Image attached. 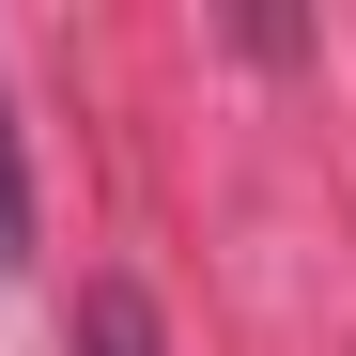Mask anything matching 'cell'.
<instances>
[{
  "mask_svg": "<svg viewBox=\"0 0 356 356\" xmlns=\"http://www.w3.org/2000/svg\"><path fill=\"white\" fill-rule=\"evenodd\" d=\"M78 356H170L155 294H140V279H93V294H78Z\"/></svg>",
  "mask_w": 356,
  "mask_h": 356,
  "instance_id": "6da1fadb",
  "label": "cell"
}]
</instances>
